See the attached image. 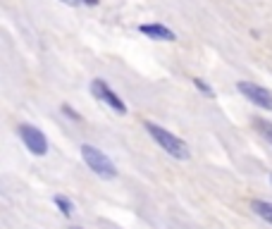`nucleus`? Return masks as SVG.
<instances>
[{"label":"nucleus","mask_w":272,"mask_h":229,"mask_svg":"<svg viewBox=\"0 0 272 229\" xmlns=\"http://www.w3.org/2000/svg\"><path fill=\"white\" fill-rule=\"evenodd\" d=\"M143 127H146V131L151 134V139L160 148H163L165 153H170L172 158H177V160H189L191 158V151H189V146H186L179 136H174L172 131H167L165 127H160V124H155V122H143Z\"/></svg>","instance_id":"nucleus-1"},{"label":"nucleus","mask_w":272,"mask_h":229,"mask_svg":"<svg viewBox=\"0 0 272 229\" xmlns=\"http://www.w3.org/2000/svg\"><path fill=\"white\" fill-rule=\"evenodd\" d=\"M81 158H84V163L88 165V170L96 172L100 179H115V177H117V167H115V163H112L103 151H98L96 146L84 143V146H81Z\"/></svg>","instance_id":"nucleus-2"},{"label":"nucleus","mask_w":272,"mask_h":229,"mask_svg":"<svg viewBox=\"0 0 272 229\" xmlns=\"http://www.w3.org/2000/svg\"><path fill=\"white\" fill-rule=\"evenodd\" d=\"M17 134H19V139L22 143L29 148L31 155H45L48 153V139H45V134L38 127H33V124H19L17 127Z\"/></svg>","instance_id":"nucleus-3"},{"label":"nucleus","mask_w":272,"mask_h":229,"mask_svg":"<svg viewBox=\"0 0 272 229\" xmlns=\"http://www.w3.org/2000/svg\"><path fill=\"white\" fill-rule=\"evenodd\" d=\"M91 93H93V98L96 100H100V103H105L110 110H115L117 115H127V105H124V100L112 91V88L103 81V79H93L91 81Z\"/></svg>","instance_id":"nucleus-4"},{"label":"nucleus","mask_w":272,"mask_h":229,"mask_svg":"<svg viewBox=\"0 0 272 229\" xmlns=\"http://www.w3.org/2000/svg\"><path fill=\"white\" fill-rule=\"evenodd\" d=\"M237 88H239V93L249 100V103H253V105H258V108L270 110L272 112V91L263 88L261 84H253V81H239Z\"/></svg>","instance_id":"nucleus-5"},{"label":"nucleus","mask_w":272,"mask_h":229,"mask_svg":"<svg viewBox=\"0 0 272 229\" xmlns=\"http://www.w3.org/2000/svg\"><path fill=\"white\" fill-rule=\"evenodd\" d=\"M139 31L148 38H155V41H174L177 38V33L172 29H167L165 24H141Z\"/></svg>","instance_id":"nucleus-6"},{"label":"nucleus","mask_w":272,"mask_h":229,"mask_svg":"<svg viewBox=\"0 0 272 229\" xmlns=\"http://www.w3.org/2000/svg\"><path fill=\"white\" fill-rule=\"evenodd\" d=\"M251 210H253V213H256L261 220H265L268 225H272V203H270V201L253 198V201H251Z\"/></svg>","instance_id":"nucleus-7"},{"label":"nucleus","mask_w":272,"mask_h":229,"mask_svg":"<svg viewBox=\"0 0 272 229\" xmlns=\"http://www.w3.org/2000/svg\"><path fill=\"white\" fill-rule=\"evenodd\" d=\"M253 129L261 134L263 139L268 143H272V122L270 120H263V117H256L253 120Z\"/></svg>","instance_id":"nucleus-8"},{"label":"nucleus","mask_w":272,"mask_h":229,"mask_svg":"<svg viewBox=\"0 0 272 229\" xmlns=\"http://www.w3.org/2000/svg\"><path fill=\"white\" fill-rule=\"evenodd\" d=\"M53 203L57 208H60V210H62V215H65V218H72V210H74V206H72V201H69V198H65V196H55L53 198Z\"/></svg>","instance_id":"nucleus-9"},{"label":"nucleus","mask_w":272,"mask_h":229,"mask_svg":"<svg viewBox=\"0 0 272 229\" xmlns=\"http://www.w3.org/2000/svg\"><path fill=\"white\" fill-rule=\"evenodd\" d=\"M194 86H196L198 91H201V93H206V96H210V98L215 96V93H213V88L208 86V84L203 81V79H198V76H194Z\"/></svg>","instance_id":"nucleus-10"},{"label":"nucleus","mask_w":272,"mask_h":229,"mask_svg":"<svg viewBox=\"0 0 272 229\" xmlns=\"http://www.w3.org/2000/svg\"><path fill=\"white\" fill-rule=\"evenodd\" d=\"M62 112H65V115L69 117V120H76V122L81 120V117H79V112H74V110L69 108V105H62Z\"/></svg>","instance_id":"nucleus-11"},{"label":"nucleus","mask_w":272,"mask_h":229,"mask_svg":"<svg viewBox=\"0 0 272 229\" xmlns=\"http://www.w3.org/2000/svg\"><path fill=\"white\" fill-rule=\"evenodd\" d=\"M62 2H65V5H72V7H74V5H79L81 0H62Z\"/></svg>","instance_id":"nucleus-12"},{"label":"nucleus","mask_w":272,"mask_h":229,"mask_svg":"<svg viewBox=\"0 0 272 229\" xmlns=\"http://www.w3.org/2000/svg\"><path fill=\"white\" fill-rule=\"evenodd\" d=\"M81 2H84V5H91V7H93V5H98V0H81Z\"/></svg>","instance_id":"nucleus-13"},{"label":"nucleus","mask_w":272,"mask_h":229,"mask_svg":"<svg viewBox=\"0 0 272 229\" xmlns=\"http://www.w3.org/2000/svg\"><path fill=\"white\" fill-rule=\"evenodd\" d=\"M72 229H81V227H72Z\"/></svg>","instance_id":"nucleus-14"},{"label":"nucleus","mask_w":272,"mask_h":229,"mask_svg":"<svg viewBox=\"0 0 272 229\" xmlns=\"http://www.w3.org/2000/svg\"><path fill=\"white\" fill-rule=\"evenodd\" d=\"M270 182H272V175H270Z\"/></svg>","instance_id":"nucleus-15"}]
</instances>
